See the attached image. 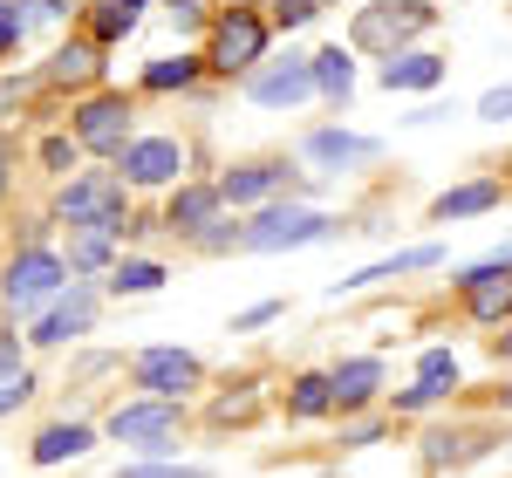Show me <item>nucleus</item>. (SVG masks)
Returning <instances> with one entry per match:
<instances>
[{
    "instance_id": "1",
    "label": "nucleus",
    "mask_w": 512,
    "mask_h": 478,
    "mask_svg": "<svg viewBox=\"0 0 512 478\" xmlns=\"http://www.w3.org/2000/svg\"><path fill=\"white\" fill-rule=\"evenodd\" d=\"M55 219L137 233V226H130V185H123V171H82V178H69L62 199H55Z\"/></svg>"
},
{
    "instance_id": "2",
    "label": "nucleus",
    "mask_w": 512,
    "mask_h": 478,
    "mask_svg": "<svg viewBox=\"0 0 512 478\" xmlns=\"http://www.w3.org/2000/svg\"><path fill=\"white\" fill-rule=\"evenodd\" d=\"M431 21H437V7H431V0H376V7H362V14H355L349 41L390 62V55H403V41H410V35H424Z\"/></svg>"
},
{
    "instance_id": "3",
    "label": "nucleus",
    "mask_w": 512,
    "mask_h": 478,
    "mask_svg": "<svg viewBox=\"0 0 512 478\" xmlns=\"http://www.w3.org/2000/svg\"><path fill=\"white\" fill-rule=\"evenodd\" d=\"M267 28H274V21H260L253 7L219 14L212 35H205V69H219V76H253L260 55H267Z\"/></svg>"
},
{
    "instance_id": "4",
    "label": "nucleus",
    "mask_w": 512,
    "mask_h": 478,
    "mask_svg": "<svg viewBox=\"0 0 512 478\" xmlns=\"http://www.w3.org/2000/svg\"><path fill=\"white\" fill-rule=\"evenodd\" d=\"M62 280H69V260H55L48 246H21V253L7 260V274H0V301H7L14 315H28L35 301L62 294Z\"/></svg>"
},
{
    "instance_id": "5",
    "label": "nucleus",
    "mask_w": 512,
    "mask_h": 478,
    "mask_svg": "<svg viewBox=\"0 0 512 478\" xmlns=\"http://www.w3.org/2000/svg\"><path fill=\"white\" fill-rule=\"evenodd\" d=\"M328 233H335V219H321L308 205H267L246 226V253H287V246H315Z\"/></svg>"
},
{
    "instance_id": "6",
    "label": "nucleus",
    "mask_w": 512,
    "mask_h": 478,
    "mask_svg": "<svg viewBox=\"0 0 512 478\" xmlns=\"http://www.w3.org/2000/svg\"><path fill=\"white\" fill-rule=\"evenodd\" d=\"M178 431H185V403H164V397L123 403L110 417V438L137 444V451H178Z\"/></svg>"
},
{
    "instance_id": "7",
    "label": "nucleus",
    "mask_w": 512,
    "mask_h": 478,
    "mask_svg": "<svg viewBox=\"0 0 512 478\" xmlns=\"http://www.w3.org/2000/svg\"><path fill=\"white\" fill-rule=\"evenodd\" d=\"M76 144L82 151H103V158H123L137 137H130V103L123 96H89L76 110Z\"/></svg>"
},
{
    "instance_id": "8",
    "label": "nucleus",
    "mask_w": 512,
    "mask_h": 478,
    "mask_svg": "<svg viewBox=\"0 0 512 478\" xmlns=\"http://www.w3.org/2000/svg\"><path fill=\"white\" fill-rule=\"evenodd\" d=\"M246 96L267 103V110H294V103H308V96H315V55H287V62L253 69V76H246Z\"/></svg>"
},
{
    "instance_id": "9",
    "label": "nucleus",
    "mask_w": 512,
    "mask_h": 478,
    "mask_svg": "<svg viewBox=\"0 0 512 478\" xmlns=\"http://www.w3.org/2000/svg\"><path fill=\"white\" fill-rule=\"evenodd\" d=\"M117 171H123V185H171L185 171V144L178 137H137L117 158Z\"/></svg>"
},
{
    "instance_id": "10",
    "label": "nucleus",
    "mask_w": 512,
    "mask_h": 478,
    "mask_svg": "<svg viewBox=\"0 0 512 478\" xmlns=\"http://www.w3.org/2000/svg\"><path fill=\"white\" fill-rule=\"evenodd\" d=\"M192 383H198V356H185V349H144L137 356V390H151V397L178 403Z\"/></svg>"
},
{
    "instance_id": "11",
    "label": "nucleus",
    "mask_w": 512,
    "mask_h": 478,
    "mask_svg": "<svg viewBox=\"0 0 512 478\" xmlns=\"http://www.w3.org/2000/svg\"><path fill=\"white\" fill-rule=\"evenodd\" d=\"M219 185H178L171 192V205H164V226L171 233H185V239H198V233H212L219 226Z\"/></svg>"
},
{
    "instance_id": "12",
    "label": "nucleus",
    "mask_w": 512,
    "mask_h": 478,
    "mask_svg": "<svg viewBox=\"0 0 512 478\" xmlns=\"http://www.w3.org/2000/svg\"><path fill=\"white\" fill-rule=\"evenodd\" d=\"M280 185H294L287 164H233V171L219 178V199L226 205H253V199H267V192H280Z\"/></svg>"
},
{
    "instance_id": "13",
    "label": "nucleus",
    "mask_w": 512,
    "mask_h": 478,
    "mask_svg": "<svg viewBox=\"0 0 512 478\" xmlns=\"http://www.w3.org/2000/svg\"><path fill=\"white\" fill-rule=\"evenodd\" d=\"M96 76H103V41H62L48 55V82H62V89H82Z\"/></svg>"
},
{
    "instance_id": "14",
    "label": "nucleus",
    "mask_w": 512,
    "mask_h": 478,
    "mask_svg": "<svg viewBox=\"0 0 512 478\" xmlns=\"http://www.w3.org/2000/svg\"><path fill=\"white\" fill-rule=\"evenodd\" d=\"M89 321H96V294H89V287H76V294H69L62 308H48V315H41L35 342H48V349H55V342H76Z\"/></svg>"
},
{
    "instance_id": "15",
    "label": "nucleus",
    "mask_w": 512,
    "mask_h": 478,
    "mask_svg": "<svg viewBox=\"0 0 512 478\" xmlns=\"http://www.w3.org/2000/svg\"><path fill=\"white\" fill-rule=\"evenodd\" d=\"M301 151H308L315 164H369V158H383V144H376V137H355V130H315Z\"/></svg>"
},
{
    "instance_id": "16",
    "label": "nucleus",
    "mask_w": 512,
    "mask_h": 478,
    "mask_svg": "<svg viewBox=\"0 0 512 478\" xmlns=\"http://www.w3.org/2000/svg\"><path fill=\"white\" fill-rule=\"evenodd\" d=\"M437 82H444V55L431 48H403L383 62V89H437Z\"/></svg>"
},
{
    "instance_id": "17",
    "label": "nucleus",
    "mask_w": 512,
    "mask_h": 478,
    "mask_svg": "<svg viewBox=\"0 0 512 478\" xmlns=\"http://www.w3.org/2000/svg\"><path fill=\"white\" fill-rule=\"evenodd\" d=\"M376 390H383V362H376V356L335 362V410H362Z\"/></svg>"
},
{
    "instance_id": "18",
    "label": "nucleus",
    "mask_w": 512,
    "mask_h": 478,
    "mask_svg": "<svg viewBox=\"0 0 512 478\" xmlns=\"http://www.w3.org/2000/svg\"><path fill=\"white\" fill-rule=\"evenodd\" d=\"M444 260V246H403V253H390V260H376V267H362V274L335 280V294L342 287H376V280H396V274H424V267H437Z\"/></svg>"
},
{
    "instance_id": "19",
    "label": "nucleus",
    "mask_w": 512,
    "mask_h": 478,
    "mask_svg": "<svg viewBox=\"0 0 512 478\" xmlns=\"http://www.w3.org/2000/svg\"><path fill=\"white\" fill-rule=\"evenodd\" d=\"M315 89L328 96V103H349V96H355V62H349V48H342V41L315 55Z\"/></svg>"
},
{
    "instance_id": "20",
    "label": "nucleus",
    "mask_w": 512,
    "mask_h": 478,
    "mask_svg": "<svg viewBox=\"0 0 512 478\" xmlns=\"http://www.w3.org/2000/svg\"><path fill=\"white\" fill-rule=\"evenodd\" d=\"M499 205V185L492 178H478V185H458V192H444V199L431 205V219L444 226V219H472V212H492Z\"/></svg>"
},
{
    "instance_id": "21",
    "label": "nucleus",
    "mask_w": 512,
    "mask_h": 478,
    "mask_svg": "<svg viewBox=\"0 0 512 478\" xmlns=\"http://www.w3.org/2000/svg\"><path fill=\"white\" fill-rule=\"evenodd\" d=\"M110 239H123L117 226H69V267H76V274L103 267V260H110Z\"/></svg>"
},
{
    "instance_id": "22",
    "label": "nucleus",
    "mask_w": 512,
    "mask_h": 478,
    "mask_svg": "<svg viewBox=\"0 0 512 478\" xmlns=\"http://www.w3.org/2000/svg\"><path fill=\"white\" fill-rule=\"evenodd\" d=\"M89 451V424H48L35 438V465H62V458H82Z\"/></svg>"
},
{
    "instance_id": "23",
    "label": "nucleus",
    "mask_w": 512,
    "mask_h": 478,
    "mask_svg": "<svg viewBox=\"0 0 512 478\" xmlns=\"http://www.w3.org/2000/svg\"><path fill=\"white\" fill-rule=\"evenodd\" d=\"M465 308H472V321H512V274H499V280H478L472 294H465Z\"/></svg>"
},
{
    "instance_id": "24",
    "label": "nucleus",
    "mask_w": 512,
    "mask_h": 478,
    "mask_svg": "<svg viewBox=\"0 0 512 478\" xmlns=\"http://www.w3.org/2000/svg\"><path fill=\"white\" fill-rule=\"evenodd\" d=\"M424 458L444 472V465H472V458H485V444H478L472 431H437V438H424Z\"/></svg>"
},
{
    "instance_id": "25",
    "label": "nucleus",
    "mask_w": 512,
    "mask_h": 478,
    "mask_svg": "<svg viewBox=\"0 0 512 478\" xmlns=\"http://www.w3.org/2000/svg\"><path fill=\"white\" fill-rule=\"evenodd\" d=\"M137 7H144V0H96L89 35H96V41H123L130 28H137Z\"/></svg>"
},
{
    "instance_id": "26",
    "label": "nucleus",
    "mask_w": 512,
    "mask_h": 478,
    "mask_svg": "<svg viewBox=\"0 0 512 478\" xmlns=\"http://www.w3.org/2000/svg\"><path fill=\"white\" fill-rule=\"evenodd\" d=\"M198 82V62L192 55H164V62H151V69H144V89H151V96H164V89H192Z\"/></svg>"
},
{
    "instance_id": "27",
    "label": "nucleus",
    "mask_w": 512,
    "mask_h": 478,
    "mask_svg": "<svg viewBox=\"0 0 512 478\" xmlns=\"http://www.w3.org/2000/svg\"><path fill=\"white\" fill-rule=\"evenodd\" d=\"M287 403H294V417H328L335 410V376H301Z\"/></svg>"
},
{
    "instance_id": "28",
    "label": "nucleus",
    "mask_w": 512,
    "mask_h": 478,
    "mask_svg": "<svg viewBox=\"0 0 512 478\" xmlns=\"http://www.w3.org/2000/svg\"><path fill=\"white\" fill-rule=\"evenodd\" d=\"M417 383H424L431 397L458 390V356H451V349H424V362H417Z\"/></svg>"
},
{
    "instance_id": "29",
    "label": "nucleus",
    "mask_w": 512,
    "mask_h": 478,
    "mask_svg": "<svg viewBox=\"0 0 512 478\" xmlns=\"http://www.w3.org/2000/svg\"><path fill=\"white\" fill-rule=\"evenodd\" d=\"M110 287H117V294H158L164 267H158V260H123L117 274H110Z\"/></svg>"
},
{
    "instance_id": "30",
    "label": "nucleus",
    "mask_w": 512,
    "mask_h": 478,
    "mask_svg": "<svg viewBox=\"0 0 512 478\" xmlns=\"http://www.w3.org/2000/svg\"><path fill=\"white\" fill-rule=\"evenodd\" d=\"M321 14V0H274V28H308Z\"/></svg>"
},
{
    "instance_id": "31",
    "label": "nucleus",
    "mask_w": 512,
    "mask_h": 478,
    "mask_svg": "<svg viewBox=\"0 0 512 478\" xmlns=\"http://www.w3.org/2000/svg\"><path fill=\"white\" fill-rule=\"evenodd\" d=\"M28 35V14H14V0H0V55H14Z\"/></svg>"
},
{
    "instance_id": "32",
    "label": "nucleus",
    "mask_w": 512,
    "mask_h": 478,
    "mask_svg": "<svg viewBox=\"0 0 512 478\" xmlns=\"http://www.w3.org/2000/svg\"><path fill=\"white\" fill-rule=\"evenodd\" d=\"M478 117H485V123H512V82H506V89H485V96H478Z\"/></svg>"
},
{
    "instance_id": "33",
    "label": "nucleus",
    "mask_w": 512,
    "mask_h": 478,
    "mask_svg": "<svg viewBox=\"0 0 512 478\" xmlns=\"http://www.w3.org/2000/svg\"><path fill=\"white\" fill-rule=\"evenodd\" d=\"M76 137H48V144H41V164H48V171H69V164H76Z\"/></svg>"
},
{
    "instance_id": "34",
    "label": "nucleus",
    "mask_w": 512,
    "mask_h": 478,
    "mask_svg": "<svg viewBox=\"0 0 512 478\" xmlns=\"http://www.w3.org/2000/svg\"><path fill=\"white\" fill-rule=\"evenodd\" d=\"M117 478H205L198 465H123Z\"/></svg>"
},
{
    "instance_id": "35",
    "label": "nucleus",
    "mask_w": 512,
    "mask_h": 478,
    "mask_svg": "<svg viewBox=\"0 0 512 478\" xmlns=\"http://www.w3.org/2000/svg\"><path fill=\"white\" fill-rule=\"evenodd\" d=\"M171 21L178 28H205L212 21V0H171Z\"/></svg>"
},
{
    "instance_id": "36",
    "label": "nucleus",
    "mask_w": 512,
    "mask_h": 478,
    "mask_svg": "<svg viewBox=\"0 0 512 478\" xmlns=\"http://www.w3.org/2000/svg\"><path fill=\"white\" fill-rule=\"evenodd\" d=\"M28 397H35V383H28V376H0V417H7V410H21Z\"/></svg>"
},
{
    "instance_id": "37",
    "label": "nucleus",
    "mask_w": 512,
    "mask_h": 478,
    "mask_svg": "<svg viewBox=\"0 0 512 478\" xmlns=\"http://www.w3.org/2000/svg\"><path fill=\"white\" fill-rule=\"evenodd\" d=\"M274 315H280V301H260V308H246V315H239L233 328H267Z\"/></svg>"
},
{
    "instance_id": "38",
    "label": "nucleus",
    "mask_w": 512,
    "mask_h": 478,
    "mask_svg": "<svg viewBox=\"0 0 512 478\" xmlns=\"http://www.w3.org/2000/svg\"><path fill=\"white\" fill-rule=\"evenodd\" d=\"M0 376H28V369H21V349H14L7 335H0Z\"/></svg>"
},
{
    "instance_id": "39",
    "label": "nucleus",
    "mask_w": 512,
    "mask_h": 478,
    "mask_svg": "<svg viewBox=\"0 0 512 478\" xmlns=\"http://www.w3.org/2000/svg\"><path fill=\"white\" fill-rule=\"evenodd\" d=\"M424 403H437V397L424 390V383H417V390H403V397H396V410H424Z\"/></svg>"
},
{
    "instance_id": "40",
    "label": "nucleus",
    "mask_w": 512,
    "mask_h": 478,
    "mask_svg": "<svg viewBox=\"0 0 512 478\" xmlns=\"http://www.w3.org/2000/svg\"><path fill=\"white\" fill-rule=\"evenodd\" d=\"M376 438H383L376 424H349V431H342V444H376Z\"/></svg>"
},
{
    "instance_id": "41",
    "label": "nucleus",
    "mask_w": 512,
    "mask_h": 478,
    "mask_svg": "<svg viewBox=\"0 0 512 478\" xmlns=\"http://www.w3.org/2000/svg\"><path fill=\"white\" fill-rule=\"evenodd\" d=\"M35 14H41V21H62V14H69V0H35Z\"/></svg>"
},
{
    "instance_id": "42",
    "label": "nucleus",
    "mask_w": 512,
    "mask_h": 478,
    "mask_svg": "<svg viewBox=\"0 0 512 478\" xmlns=\"http://www.w3.org/2000/svg\"><path fill=\"white\" fill-rule=\"evenodd\" d=\"M7 103H21V82H0V110H7Z\"/></svg>"
},
{
    "instance_id": "43",
    "label": "nucleus",
    "mask_w": 512,
    "mask_h": 478,
    "mask_svg": "<svg viewBox=\"0 0 512 478\" xmlns=\"http://www.w3.org/2000/svg\"><path fill=\"white\" fill-rule=\"evenodd\" d=\"M499 356H506V362H512V328H506V335H499Z\"/></svg>"
},
{
    "instance_id": "44",
    "label": "nucleus",
    "mask_w": 512,
    "mask_h": 478,
    "mask_svg": "<svg viewBox=\"0 0 512 478\" xmlns=\"http://www.w3.org/2000/svg\"><path fill=\"white\" fill-rule=\"evenodd\" d=\"M0 199H7V151H0Z\"/></svg>"
},
{
    "instance_id": "45",
    "label": "nucleus",
    "mask_w": 512,
    "mask_h": 478,
    "mask_svg": "<svg viewBox=\"0 0 512 478\" xmlns=\"http://www.w3.org/2000/svg\"><path fill=\"white\" fill-rule=\"evenodd\" d=\"M499 397H506V410H512V390H499Z\"/></svg>"
}]
</instances>
